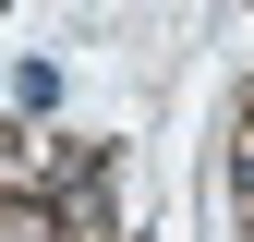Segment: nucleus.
<instances>
[{"mask_svg": "<svg viewBox=\"0 0 254 242\" xmlns=\"http://www.w3.org/2000/svg\"><path fill=\"white\" fill-rule=\"evenodd\" d=\"M230 182H242V206H254V121H242V145H230Z\"/></svg>", "mask_w": 254, "mask_h": 242, "instance_id": "nucleus-1", "label": "nucleus"}]
</instances>
